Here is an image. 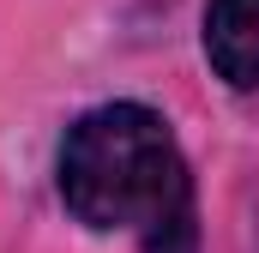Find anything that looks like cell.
<instances>
[{
  "label": "cell",
  "instance_id": "obj_2",
  "mask_svg": "<svg viewBox=\"0 0 259 253\" xmlns=\"http://www.w3.org/2000/svg\"><path fill=\"white\" fill-rule=\"evenodd\" d=\"M205 61L223 85L259 91V0H211L205 6Z\"/></svg>",
  "mask_w": 259,
  "mask_h": 253
},
{
  "label": "cell",
  "instance_id": "obj_1",
  "mask_svg": "<svg viewBox=\"0 0 259 253\" xmlns=\"http://www.w3.org/2000/svg\"><path fill=\"white\" fill-rule=\"evenodd\" d=\"M61 199L84 229H139L145 253H199L181 145L145 103H103L66 126Z\"/></svg>",
  "mask_w": 259,
  "mask_h": 253
}]
</instances>
